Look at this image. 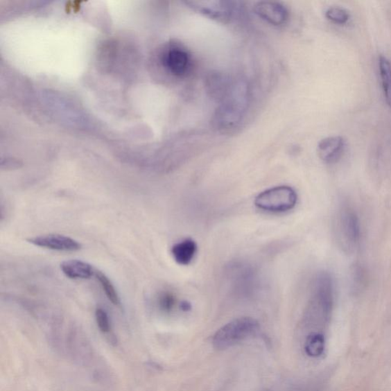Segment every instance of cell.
Returning <instances> with one entry per match:
<instances>
[{
    "label": "cell",
    "mask_w": 391,
    "mask_h": 391,
    "mask_svg": "<svg viewBox=\"0 0 391 391\" xmlns=\"http://www.w3.org/2000/svg\"><path fill=\"white\" fill-rule=\"evenodd\" d=\"M250 101V90L246 82H232L213 118L215 129L227 132L235 130L243 121Z\"/></svg>",
    "instance_id": "cell-1"
},
{
    "label": "cell",
    "mask_w": 391,
    "mask_h": 391,
    "mask_svg": "<svg viewBox=\"0 0 391 391\" xmlns=\"http://www.w3.org/2000/svg\"><path fill=\"white\" fill-rule=\"evenodd\" d=\"M259 329V322L252 318L236 319L217 331L213 340L214 347L218 349H227L257 334Z\"/></svg>",
    "instance_id": "cell-2"
},
{
    "label": "cell",
    "mask_w": 391,
    "mask_h": 391,
    "mask_svg": "<svg viewBox=\"0 0 391 391\" xmlns=\"http://www.w3.org/2000/svg\"><path fill=\"white\" fill-rule=\"evenodd\" d=\"M297 195L292 187L279 186L261 193L255 198L258 208L269 212H285L295 207Z\"/></svg>",
    "instance_id": "cell-3"
},
{
    "label": "cell",
    "mask_w": 391,
    "mask_h": 391,
    "mask_svg": "<svg viewBox=\"0 0 391 391\" xmlns=\"http://www.w3.org/2000/svg\"><path fill=\"white\" fill-rule=\"evenodd\" d=\"M336 236L345 251H354L360 237L359 219L354 211L349 207L340 210L336 219Z\"/></svg>",
    "instance_id": "cell-4"
},
{
    "label": "cell",
    "mask_w": 391,
    "mask_h": 391,
    "mask_svg": "<svg viewBox=\"0 0 391 391\" xmlns=\"http://www.w3.org/2000/svg\"><path fill=\"white\" fill-rule=\"evenodd\" d=\"M161 61L164 69L173 76L184 78L192 70L189 52L177 44L168 45L162 52Z\"/></svg>",
    "instance_id": "cell-5"
},
{
    "label": "cell",
    "mask_w": 391,
    "mask_h": 391,
    "mask_svg": "<svg viewBox=\"0 0 391 391\" xmlns=\"http://www.w3.org/2000/svg\"><path fill=\"white\" fill-rule=\"evenodd\" d=\"M27 241L35 246L58 252H77L81 249L78 241L63 235H44L30 238Z\"/></svg>",
    "instance_id": "cell-6"
},
{
    "label": "cell",
    "mask_w": 391,
    "mask_h": 391,
    "mask_svg": "<svg viewBox=\"0 0 391 391\" xmlns=\"http://www.w3.org/2000/svg\"><path fill=\"white\" fill-rule=\"evenodd\" d=\"M186 5L193 10L200 12L209 18L218 20H225L230 18L233 7L231 3L219 1V0H209V1H186Z\"/></svg>",
    "instance_id": "cell-7"
},
{
    "label": "cell",
    "mask_w": 391,
    "mask_h": 391,
    "mask_svg": "<svg viewBox=\"0 0 391 391\" xmlns=\"http://www.w3.org/2000/svg\"><path fill=\"white\" fill-rule=\"evenodd\" d=\"M254 11L268 24L280 26L288 19V11L286 7L277 2H259L254 6Z\"/></svg>",
    "instance_id": "cell-8"
},
{
    "label": "cell",
    "mask_w": 391,
    "mask_h": 391,
    "mask_svg": "<svg viewBox=\"0 0 391 391\" xmlns=\"http://www.w3.org/2000/svg\"><path fill=\"white\" fill-rule=\"evenodd\" d=\"M347 146L342 137H329L321 140L318 146L320 159L327 164H334L340 160Z\"/></svg>",
    "instance_id": "cell-9"
},
{
    "label": "cell",
    "mask_w": 391,
    "mask_h": 391,
    "mask_svg": "<svg viewBox=\"0 0 391 391\" xmlns=\"http://www.w3.org/2000/svg\"><path fill=\"white\" fill-rule=\"evenodd\" d=\"M61 269L64 275L74 280H85L95 275L96 270L85 261L73 259L62 263Z\"/></svg>",
    "instance_id": "cell-10"
},
{
    "label": "cell",
    "mask_w": 391,
    "mask_h": 391,
    "mask_svg": "<svg viewBox=\"0 0 391 391\" xmlns=\"http://www.w3.org/2000/svg\"><path fill=\"white\" fill-rule=\"evenodd\" d=\"M198 252L197 243L193 239L186 238L172 247L173 258L179 265L188 266L193 261Z\"/></svg>",
    "instance_id": "cell-11"
},
{
    "label": "cell",
    "mask_w": 391,
    "mask_h": 391,
    "mask_svg": "<svg viewBox=\"0 0 391 391\" xmlns=\"http://www.w3.org/2000/svg\"><path fill=\"white\" fill-rule=\"evenodd\" d=\"M379 67L383 94L391 109V62L388 58L381 55L379 60Z\"/></svg>",
    "instance_id": "cell-12"
},
{
    "label": "cell",
    "mask_w": 391,
    "mask_h": 391,
    "mask_svg": "<svg viewBox=\"0 0 391 391\" xmlns=\"http://www.w3.org/2000/svg\"><path fill=\"white\" fill-rule=\"evenodd\" d=\"M325 350V337L320 333H312L306 338L305 351L313 358L320 357Z\"/></svg>",
    "instance_id": "cell-13"
},
{
    "label": "cell",
    "mask_w": 391,
    "mask_h": 391,
    "mask_svg": "<svg viewBox=\"0 0 391 391\" xmlns=\"http://www.w3.org/2000/svg\"><path fill=\"white\" fill-rule=\"evenodd\" d=\"M95 276L96 279L101 283V287L105 293H106L110 302L114 305H119L120 299L118 293L107 275L100 272V270H96Z\"/></svg>",
    "instance_id": "cell-14"
},
{
    "label": "cell",
    "mask_w": 391,
    "mask_h": 391,
    "mask_svg": "<svg viewBox=\"0 0 391 391\" xmlns=\"http://www.w3.org/2000/svg\"><path fill=\"white\" fill-rule=\"evenodd\" d=\"M325 15L327 19L337 25L348 24L351 17L349 11L340 6L329 7L327 10Z\"/></svg>",
    "instance_id": "cell-15"
},
{
    "label": "cell",
    "mask_w": 391,
    "mask_h": 391,
    "mask_svg": "<svg viewBox=\"0 0 391 391\" xmlns=\"http://www.w3.org/2000/svg\"><path fill=\"white\" fill-rule=\"evenodd\" d=\"M97 325L103 333H108L110 329V320L106 311L98 308L96 311Z\"/></svg>",
    "instance_id": "cell-16"
},
{
    "label": "cell",
    "mask_w": 391,
    "mask_h": 391,
    "mask_svg": "<svg viewBox=\"0 0 391 391\" xmlns=\"http://www.w3.org/2000/svg\"><path fill=\"white\" fill-rule=\"evenodd\" d=\"M175 297L169 292H164L160 297L159 304L162 309L165 311H170L175 304Z\"/></svg>",
    "instance_id": "cell-17"
},
{
    "label": "cell",
    "mask_w": 391,
    "mask_h": 391,
    "mask_svg": "<svg viewBox=\"0 0 391 391\" xmlns=\"http://www.w3.org/2000/svg\"><path fill=\"white\" fill-rule=\"evenodd\" d=\"M180 308H182V310L184 311H188L191 309V306L188 302H183L180 304Z\"/></svg>",
    "instance_id": "cell-18"
}]
</instances>
